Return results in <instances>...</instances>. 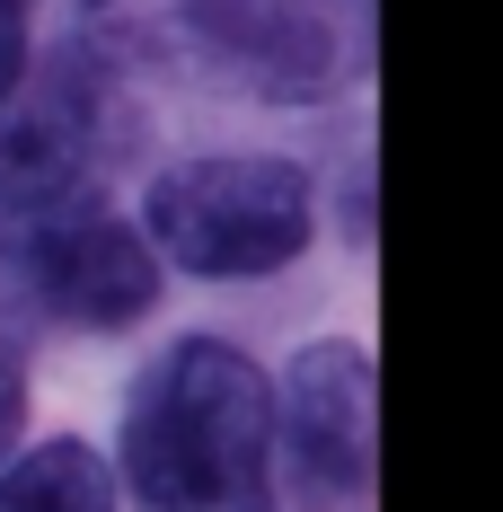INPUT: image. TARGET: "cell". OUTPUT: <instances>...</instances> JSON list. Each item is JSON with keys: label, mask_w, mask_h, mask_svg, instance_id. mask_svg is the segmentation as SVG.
<instances>
[{"label": "cell", "mask_w": 503, "mask_h": 512, "mask_svg": "<svg viewBox=\"0 0 503 512\" xmlns=\"http://www.w3.org/2000/svg\"><path fill=\"white\" fill-rule=\"evenodd\" d=\"M195 62L265 98H318L362 62V0H159Z\"/></svg>", "instance_id": "277c9868"}, {"label": "cell", "mask_w": 503, "mask_h": 512, "mask_svg": "<svg viewBox=\"0 0 503 512\" xmlns=\"http://www.w3.org/2000/svg\"><path fill=\"white\" fill-rule=\"evenodd\" d=\"M124 106L89 53H62L36 71V89L0 115V221L62 204H98V168L124 151Z\"/></svg>", "instance_id": "5b68a950"}, {"label": "cell", "mask_w": 503, "mask_h": 512, "mask_svg": "<svg viewBox=\"0 0 503 512\" xmlns=\"http://www.w3.org/2000/svg\"><path fill=\"white\" fill-rule=\"evenodd\" d=\"M0 292L71 327H124L159 301V256L106 204H62L0 221Z\"/></svg>", "instance_id": "3957f363"}, {"label": "cell", "mask_w": 503, "mask_h": 512, "mask_svg": "<svg viewBox=\"0 0 503 512\" xmlns=\"http://www.w3.org/2000/svg\"><path fill=\"white\" fill-rule=\"evenodd\" d=\"M0 512H115V468L89 442H36L0 460Z\"/></svg>", "instance_id": "52a82bcc"}, {"label": "cell", "mask_w": 503, "mask_h": 512, "mask_svg": "<svg viewBox=\"0 0 503 512\" xmlns=\"http://www.w3.org/2000/svg\"><path fill=\"white\" fill-rule=\"evenodd\" d=\"M283 468H292V495L301 512H353L371 486V354L327 336L292 362L283 380Z\"/></svg>", "instance_id": "8992f818"}, {"label": "cell", "mask_w": 503, "mask_h": 512, "mask_svg": "<svg viewBox=\"0 0 503 512\" xmlns=\"http://www.w3.org/2000/svg\"><path fill=\"white\" fill-rule=\"evenodd\" d=\"M309 177L292 159L265 151H221V159H186L151 186V239L168 265L239 283V274H283L309 248Z\"/></svg>", "instance_id": "7a4b0ae2"}, {"label": "cell", "mask_w": 503, "mask_h": 512, "mask_svg": "<svg viewBox=\"0 0 503 512\" xmlns=\"http://www.w3.org/2000/svg\"><path fill=\"white\" fill-rule=\"evenodd\" d=\"M18 424H27V389H18V371L0 354V460H9V442H18Z\"/></svg>", "instance_id": "9c48e42d"}, {"label": "cell", "mask_w": 503, "mask_h": 512, "mask_svg": "<svg viewBox=\"0 0 503 512\" xmlns=\"http://www.w3.org/2000/svg\"><path fill=\"white\" fill-rule=\"evenodd\" d=\"M124 486L142 512H283L274 398L239 345L186 336L142 371L124 407Z\"/></svg>", "instance_id": "6da1fadb"}, {"label": "cell", "mask_w": 503, "mask_h": 512, "mask_svg": "<svg viewBox=\"0 0 503 512\" xmlns=\"http://www.w3.org/2000/svg\"><path fill=\"white\" fill-rule=\"evenodd\" d=\"M18 80H27V9L0 0V106L18 98Z\"/></svg>", "instance_id": "ba28073f"}]
</instances>
